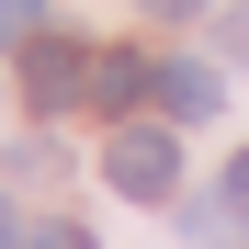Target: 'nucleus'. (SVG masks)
<instances>
[{"mask_svg":"<svg viewBox=\"0 0 249 249\" xmlns=\"http://www.w3.org/2000/svg\"><path fill=\"white\" fill-rule=\"evenodd\" d=\"M136 12H159V23H181V12H193V0H136Z\"/></svg>","mask_w":249,"mask_h":249,"instance_id":"obj_9","label":"nucleus"},{"mask_svg":"<svg viewBox=\"0 0 249 249\" xmlns=\"http://www.w3.org/2000/svg\"><path fill=\"white\" fill-rule=\"evenodd\" d=\"M102 181H113L124 204H170V193H181V147L159 136V124H124V136L102 147Z\"/></svg>","mask_w":249,"mask_h":249,"instance_id":"obj_1","label":"nucleus"},{"mask_svg":"<svg viewBox=\"0 0 249 249\" xmlns=\"http://www.w3.org/2000/svg\"><path fill=\"white\" fill-rule=\"evenodd\" d=\"M147 91H159V68H147L136 46H102V57H91V102H113V113H136Z\"/></svg>","mask_w":249,"mask_h":249,"instance_id":"obj_3","label":"nucleus"},{"mask_svg":"<svg viewBox=\"0 0 249 249\" xmlns=\"http://www.w3.org/2000/svg\"><path fill=\"white\" fill-rule=\"evenodd\" d=\"M159 102H170V113H215V68H159Z\"/></svg>","mask_w":249,"mask_h":249,"instance_id":"obj_4","label":"nucleus"},{"mask_svg":"<svg viewBox=\"0 0 249 249\" xmlns=\"http://www.w3.org/2000/svg\"><path fill=\"white\" fill-rule=\"evenodd\" d=\"M227 204H238V215H249V147H238V170H227Z\"/></svg>","mask_w":249,"mask_h":249,"instance_id":"obj_7","label":"nucleus"},{"mask_svg":"<svg viewBox=\"0 0 249 249\" xmlns=\"http://www.w3.org/2000/svg\"><path fill=\"white\" fill-rule=\"evenodd\" d=\"M34 249H91V227H46V238H34Z\"/></svg>","mask_w":249,"mask_h":249,"instance_id":"obj_6","label":"nucleus"},{"mask_svg":"<svg viewBox=\"0 0 249 249\" xmlns=\"http://www.w3.org/2000/svg\"><path fill=\"white\" fill-rule=\"evenodd\" d=\"M0 249H34V238H23V215H12V204H0Z\"/></svg>","mask_w":249,"mask_h":249,"instance_id":"obj_8","label":"nucleus"},{"mask_svg":"<svg viewBox=\"0 0 249 249\" xmlns=\"http://www.w3.org/2000/svg\"><path fill=\"white\" fill-rule=\"evenodd\" d=\"M79 91H91V46H68V34H34V57H23V102H34V113H68Z\"/></svg>","mask_w":249,"mask_h":249,"instance_id":"obj_2","label":"nucleus"},{"mask_svg":"<svg viewBox=\"0 0 249 249\" xmlns=\"http://www.w3.org/2000/svg\"><path fill=\"white\" fill-rule=\"evenodd\" d=\"M34 23H46V0H0V46H23Z\"/></svg>","mask_w":249,"mask_h":249,"instance_id":"obj_5","label":"nucleus"}]
</instances>
